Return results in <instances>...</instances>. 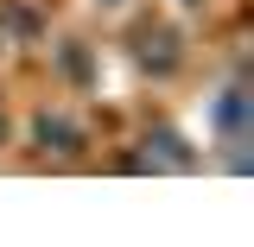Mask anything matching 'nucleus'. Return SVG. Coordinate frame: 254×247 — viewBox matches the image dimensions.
I'll return each instance as SVG.
<instances>
[{"mask_svg":"<svg viewBox=\"0 0 254 247\" xmlns=\"http://www.w3.org/2000/svg\"><path fill=\"white\" fill-rule=\"evenodd\" d=\"M0 140H6V114H0Z\"/></svg>","mask_w":254,"mask_h":247,"instance_id":"3","label":"nucleus"},{"mask_svg":"<svg viewBox=\"0 0 254 247\" xmlns=\"http://www.w3.org/2000/svg\"><path fill=\"white\" fill-rule=\"evenodd\" d=\"M32 133H38V146H45V152H58V158H76V152H83V127L64 121V114H38Z\"/></svg>","mask_w":254,"mask_h":247,"instance_id":"2","label":"nucleus"},{"mask_svg":"<svg viewBox=\"0 0 254 247\" xmlns=\"http://www.w3.org/2000/svg\"><path fill=\"white\" fill-rule=\"evenodd\" d=\"M133 57L146 63V70H159V76H165V70H178V38H172L165 26H146L140 38H133Z\"/></svg>","mask_w":254,"mask_h":247,"instance_id":"1","label":"nucleus"},{"mask_svg":"<svg viewBox=\"0 0 254 247\" xmlns=\"http://www.w3.org/2000/svg\"><path fill=\"white\" fill-rule=\"evenodd\" d=\"M185 6H197V0H185Z\"/></svg>","mask_w":254,"mask_h":247,"instance_id":"4","label":"nucleus"}]
</instances>
